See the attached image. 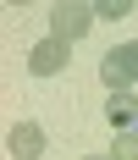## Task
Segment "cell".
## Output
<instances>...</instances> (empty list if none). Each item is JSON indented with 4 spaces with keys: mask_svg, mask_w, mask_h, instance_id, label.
Instances as JSON below:
<instances>
[{
    "mask_svg": "<svg viewBox=\"0 0 138 160\" xmlns=\"http://www.w3.org/2000/svg\"><path fill=\"white\" fill-rule=\"evenodd\" d=\"M100 78H105L110 94H133V83H138V39L110 50L105 61H100Z\"/></svg>",
    "mask_w": 138,
    "mask_h": 160,
    "instance_id": "1",
    "label": "cell"
},
{
    "mask_svg": "<svg viewBox=\"0 0 138 160\" xmlns=\"http://www.w3.org/2000/svg\"><path fill=\"white\" fill-rule=\"evenodd\" d=\"M100 17H94V6H77V0H61V6H50V39H83V33L94 28Z\"/></svg>",
    "mask_w": 138,
    "mask_h": 160,
    "instance_id": "2",
    "label": "cell"
},
{
    "mask_svg": "<svg viewBox=\"0 0 138 160\" xmlns=\"http://www.w3.org/2000/svg\"><path fill=\"white\" fill-rule=\"evenodd\" d=\"M66 55H72L66 39H39V44L28 50V72H33V78H55V72L66 66Z\"/></svg>",
    "mask_w": 138,
    "mask_h": 160,
    "instance_id": "3",
    "label": "cell"
},
{
    "mask_svg": "<svg viewBox=\"0 0 138 160\" xmlns=\"http://www.w3.org/2000/svg\"><path fill=\"white\" fill-rule=\"evenodd\" d=\"M6 149H11L17 160H39L44 155V127H39V122H17V127L6 132Z\"/></svg>",
    "mask_w": 138,
    "mask_h": 160,
    "instance_id": "4",
    "label": "cell"
},
{
    "mask_svg": "<svg viewBox=\"0 0 138 160\" xmlns=\"http://www.w3.org/2000/svg\"><path fill=\"white\" fill-rule=\"evenodd\" d=\"M105 116H110V122H116L122 132H138V94H110Z\"/></svg>",
    "mask_w": 138,
    "mask_h": 160,
    "instance_id": "5",
    "label": "cell"
},
{
    "mask_svg": "<svg viewBox=\"0 0 138 160\" xmlns=\"http://www.w3.org/2000/svg\"><path fill=\"white\" fill-rule=\"evenodd\" d=\"M110 160H138V132H116V144H110Z\"/></svg>",
    "mask_w": 138,
    "mask_h": 160,
    "instance_id": "6",
    "label": "cell"
},
{
    "mask_svg": "<svg viewBox=\"0 0 138 160\" xmlns=\"http://www.w3.org/2000/svg\"><path fill=\"white\" fill-rule=\"evenodd\" d=\"M127 11H133L127 0H105V6H94V17H100V22H105V17H110V22H116V17H127Z\"/></svg>",
    "mask_w": 138,
    "mask_h": 160,
    "instance_id": "7",
    "label": "cell"
},
{
    "mask_svg": "<svg viewBox=\"0 0 138 160\" xmlns=\"http://www.w3.org/2000/svg\"><path fill=\"white\" fill-rule=\"evenodd\" d=\"M89 160H110V155H89Z\"/></svg>",
    "mask_w": 138,
    "mask_h": 160,
    "instance_id": "8",
    "label": "cell"
}]
</instances>
